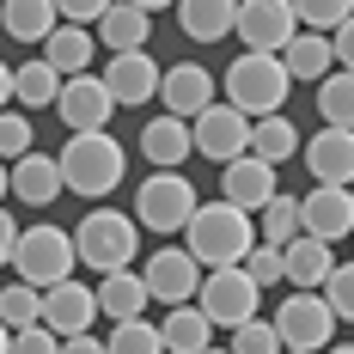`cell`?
Wrapping results in <instances>:
<instances>
[{
	"instance_id": "50",
	"label": "cell",
	"mask_w": 354,
	"mask_h": 354,
	"mask_svg": "<svg viewBox=\"0 0 354 354\" xmlns=\"http://www.w3.org/2000/svg\"><path fill=\"white\" fill-rule=\"evenodd\" d=\"M208 354H232V348H208Z\"/></svg>"
},
{
	"instance_id": "46",
	"label": "cell",
	"mask_w": 354,
	"mask_h": 354,
	"mask_svg": "<svg viewBox=\"0 0 354 354\" xmlns=\"http://www.w3.org/2000/svg\"><path fill=\"white\" fill-rule=\"evenodd\" d=\"M6 196H12V165L0 159V202H6Z\"/></svg>"
},
{
	"instance_id": "22",
	"label": "cell",
	"mask_w": 354,
	"mask_h": 354,
	"mask_svg": "<svg viewBox=\"0 0 354 354\" xmlns=\"http://www.w3.org/2000/svg\"><path fill=\"white\" fill-rule=\"evenodd\" d=\"M281 257H287V281L299 287V293H324L330 269H336L330 245H324V239H312V232H299L293 245H281Z\"/></svg>"
},
{
	"instance_id": "16",
	"label": "cell",
	"mask_w": 354,
	"mask_h": 354,
	"mask_svg": "<svg viewBox=\"0 0 354 354\" xmlns=\"http://www.w3.org/2000/svg\"><path fill=\"white\" fill-rule=\"evenodd\" d=\"M299 214H306V232L324 245L354 239V189H342V183H312L299 196Z\"/></svg>"
},
{
	"instance_id": "3",
	"label": "cell",
	"mask_w": 354,
	"mask_h": 354,
	"mask_svg": "<svg viewBox=\"0 0 354 354\" xmlns=\"http://www.w3.org/2000/svg\"><path fill=\"white\" fill-rule=\"evenodd\" d=\"M55 159H62V183H68L73 196H86V202H104L110 189L122 183V171H129V159H122V147H116L110 129H98V135H68V147Z\"/></svg>"
},
{
	"instance_id": "12",
	"label": "cell",
	"mask_w": 354,
	"mask_h": 354,
	"mask_svg": "<svg viewBox=\"0 0 354 354\" xmlns=\"http://www.w3.org/2000/svg\"><path fill=\"white\" fill-rule=\"evenodd\" d=\"M55 116L68 122L73 135H98V129H110V116H116V98H110L104 73H73V80H62Z\"/></svg>"
},
{
	"instance_id": "23",
	"label": "cell",
	"mask_w": 354,
	"mask_h": 354,
	"mask_svg": "<svg viewBox=\"0 0 354 354\" xmlns=\"http://www.w3.org/2000/svg\"><path fill=\"white\" fill-rule=\"evenodd\" d=\"M177 25L189 43H220L239 25V0H177Z\"/></svg>"
},
{
	"instance_id": "18",
	"label": "cell",
	"mask_w": 354,
	"mask_h": 354,
	"mask_svg": "<svg viewBox=\"0 0 354 354\" xmlns=\"http://www.w3.org/2000/svg\"><path fill=\"white\" fill-rule=\"evenodd\" d=\"M306 171L312 183H354V129H318L306 141Z\"/></svg>"
},
{
	"instance_id": "36",
	"label": "cell",
	"mask_w": 354,
	"mask_h": 354,
	"mask_svg": "<svg viewBox=\"0 0 354 354\" xmlns=\"http://www.w3.org/2000/svg\"><path fill=\"white\" fill-rule=\"evenodd\" d=\"M232 354H287V348H281V330L269 318H250L232 330Z\"/></svg>"
},
{
	"instance_id": "21",
	"label": "cell",
	"mask_w": 354,
	"mask_h": 354,
	"mask_svg": "<svg viewBox=\"0 0 354 354\" xmlns=\"http://www.w3.org/2000/svg\"><path fill=\"white\" fill-rule=\"evenodd\" d=\"M98 312H104L110 324H129V318H147V281H141V269H116V275H98Z\"/></svg>"
},
{
	"instance_id": "26",
	"label": "cell",
	"mask_w": 354,
	"mask_h": 354,
	"mask_svg": "<svg viewBox=\"0 0 354 354\" xmlns=\"http://www.w3.org/2000/svg\"><path fill=\"white\" fill-rule=\"evenodd\" d=\"M159 336H165V354H208L214 348V324L202 306H171Z\"/></svg>"
},
{
	"instance_id": "52",
	"label": "cell",
	"mask_w": 354,
	"mask_h": 354,
	"mask_svg": "<svg viewBox=\"0 0 354 354\" xmlns=\"http://www.w3.org/2000/svg\"><path fill=\"white\" fill-rule=\"evenodd\" d=\"M348 189H354V183H348Z\"/></svg>"
},
{
	"instance_id": "29",
	"label": "cell",
	"mask_w": 354,
	"mask_h": 354,
	"mask_svg": "<svg viewBox=\"0 0 354 354\" xmlns=\"http://www.w3.org/2000/svg\"><path fill=\"white\" fill-rule=\"evenodd\" d=\"M12 98H19L25 110H55V98H62V73L49 68L43 55H37V62H19V68H12Z\"/></svg>"
},
{
	"instance_id": "45",
	"label": "cell",
	"mask_w": 354,
	"mask_h": 354,
	"mask_svg": "<svg viewBox=\"0 0 354 354\" xmlns=\"http://www.w3.org/2000/svg\"><path fill=\"white\" fill-rule=\"evenodd\" d=\"M12 104V68H6V62H0V110Z\"/></svg>"
},
{
	"instance_id": "44",
	"label": "cell",
	"mask_w": 354,
	"mask_h": 354,
	"mask_svg": "<svg viewBox=\"0 0 354 354\" xmlns=\"http://www.w3.org/2000/svg\"><path fill=\"white\" fill-rule=\"evenodd\" d=\"M62 354H110V348L98 342V336H68V342H62Z\"/></svg>"
},
{
	"instance_id": "10",
	"label": "cell",
	"mask_w": 354,
	"mask_h": 354,
	"mask_svg": "<svg viewBox=\"0 0 354 354\" xmlns=\"http://www.w3.org/2000/svg\"><path fill=\"white\" fill-rule=\"evenodd\" d=\"M141 281H147V299H159V306H196L202 263H196L183 245H159L141 263Z\"/></svg>"
},
{
	"instance_id": "8",
	"label": "cell",
	"mask_w": 354,
	"mask_h": 354,
	"mask_svg": "<svg viewBox=\"0 0 354 354\" xmlns=\"http://www.w3.org/2000/svg\"><path fill=\"white\" fill-rule=\"evenodd\" d=\"M275 330H281V348H299V354H324L330 348V336H336V312H330V299L324 293H287L281 306H275Z\"/></svg>"
},
{
	"instance_id": "7",
	"label": "cell",
	"mask_w": 354,
	"mask_h": 354,
	"mask_svg": "<svg viewBox=\"0 0 354 354\" xmlns=\"http://www.w3.org/2000/svg\"><path fill=\"white\" fill-rule=\"evenodd\" d=\"M196 306L208 312L214 330H239V324L257 318L263 287L245 275V263H239V269H208V275H202V287H196Z\"/></svg>"
},
{
	"instance_id": "30",
	"label": "cell",
	"mask_w": 354,
	"mask_h": 354,
	"mask_svg": "<svg viewBox=\"0 0 354 354\" xmlns=\"http://www.w3.org/2000/svg\"><path fill=\"white\" fill-rule=\"evenodd\" d=\"M250 153L269 159V165H281V159L299 153V129L287 122L281 110H275V116H257V122H250Z\"/></svg>"
},
{
	"instance_id": "24",
	"label": "cell",
	"mask_w": 354,
	"mask_h": 354,
	"mask_svg": "<svg viewBox=\"0 0 354 354\" xmlns=\"http://www.w3.org/2000/svg\"><path fill=\"white\" fill-rule=\"evenodd\" d=\"M92 55H98V37L86 31V25H55V31H49V43H43V62L62 73V80L92 73Z\"/></svg>"
},
{
	"instance_id": "27",
	"label": "cell",
	"mask_w": 354,
	"mask_h": 354,
	"mask_svg": "<svg viewBox=\"0 0 354 354\" xmlns=\"http://www.w3.org/2000/svg\"><path fill=\"white\" fill-rule=\"evenodd\" d=\"M147 37H153V12L129 6V0H116L104 19H98V43H104L110 55H122V49H147Z\"/></svg>"
},
{
	"instance_id": "47",
	"label": "cell",
	"mask_w": 354,
	"mask_h": 354,
	"mask_svg": "<svg viewBox=\"0 0 354 354\" xmlns=\"http://www.w3.org/2000/svg\"><path fill=\"white\" fill-rule=\"evenodd\" d=\"M129 6H141V12H159V6H177V0H129Z\"/></svg>"
},
{
	"instance_id": "48",
	"label": "cell",
	"mask_w": 354,
	"mask_h": 354,
	"mask_svg": "<svg viewBox=\"0 0 354 354\" xmlns=\"http://www.w3.org/2000/svg\"><path fill=\"white\" fill-rule=\"evenodd\" d=\"M0 354H12V330L6 324H0Z\"/></svg>"
},
{
	"instance_id": "9",
	"label": "cell",
	"mask_w": 354,
	"mask_h": 354,
	"mask_svg": "<svg viewBox=\"0 0 354 354\" xmlns=\"http://www.w3.org/2000/svg\"><path fill=\"white\" fill-rule=\"evenodd\" d=\"M189 141H196L202 159L232 165V159H245V153H250V116H245V110H232L226 98H214V104L189 122Z\"/></svg>"
},
{
	"instance_id": "17",
	"label": "cell",
	"mask_w": 354,
	"mask_h": 354,
	"mask_svg": "<svg viewBox=\"0 0 354 354\" xmlns=\"http://www.w3.org/2000/svg\"><path fill=\"white\" fill-rule=\"evenodd\" d=\"M159 80H165V68L147 49H122V55L104 62V86H110L116 104H153L159 98Z\"/></svg>"
},
{
	"instance_id": "31",
	"label": "cell",
	"mask_w": 354,
	"mask_h": 354,
	"mask_svg": "<svg viewBox=\"0 0 354 354\" xmlns=\"http://www.w3.org/2000/svg\"><path fill=\"white\" fill-rule=\"evenodd\" d=\"M318 116H324V129H354V73L348 68L318 80Z\"/></svg>"
},
{
	"instance_id": "40",
	"label": "cell",
	"mask_w": 354,
	"mask_h": 354,
	"mask_svg": "<svg viewBox=\"0 0 354 354\" xmlns=\"http://www.w3.org/2000/svg\"><path fill=\"white\" fill-rule=\"evenodd\" d=\"M12 354H62V336L49 324H31V330H12Z\"/></svg>"
},
{
	"instance_id": "6",
	"label": "cell",
	"mask_w": 354,
	"mask_h": 354,
	"mask_svg": "<svg viewBox=\"0 0 354 354\" xmlns=\"http://www.w3.org/2000/svg\"><path fill=\"white\" fill-rule=\"evenodd\" d=\"M196 208H202V196H196V183L183 171H153L141 189H135V220H141L147 232H159V239H165V232H183Z\"/></svg>"
},
{
	"instance_id": "32",
	"label": "cell",
	"mask_w": 354,
	"mask_h": 354,
	"mask_svg": "<svg viewBox=\"0 0 354 354\" xmlns=\"http://www.w3.org/2000/svg\"><path fill=\"white\" fill-rule=\"evenodd\" d=\"M257 232H263V245H293V239L306 232V214H299V196H275L269 208L257 214Z\"/></svg>"
},
{
	"instance_id": "28",
	"label": "cell",
	"mask_w": 354,
	"mask_h": 354,
	"mask_svg": "<svg viewBox=\"0 0 354 354\" xmlns=\"http://www.w3.org/2000/svg\"><path fill=\"white\" fill-rule=\"evenodd\" d=\"M281 62H287L293 80H312V86H318V80L336 73V68H330V62H336V49H330V37H324V31H299V37L281 49Z\"/></svg>"
},
{
	"instance_id": "1",
	"label": "cell",
	"mask_w": 354,
	"mask_h": 354,
	"mask_svg": "<svg viewBox=\"0 0 354 354\" xmlns=\"http://www.w3.org/2000/svg\"><path fill=\"white\" fill-rule=\"evenodd\" d=\"M250 245H257V214L232 208V202H208L183 226V250L202 263V275L208 269H239L250 257Z\"/></svg>"
},
{
	"instance_id": "35",
	"label": "cell",
	"mask_w": 354,
	"mask_h": 354,
	"mask_svg": "<svg viewBox=\"0 0 354 354\" xmlns=\"http://www.w3.org/2000/svg\"><path fill=\"white\" fill-rule=\"evenodd\" d=\"M293 12H299V31H342L354 19V0H293Z\"/></svg>"
},
{
	"instance_id": "25",
	"label": "cell",
	"mask_w": 354,
	"mask_h": 354,
	"mask_svg": "<svg viewBox=\"0 0 354 354\" xmlns=\"http://www.w3.org/2000/svg\"><path fill=\"white\" fill-rule=\"evenodd\" d=\"M55 25H62L55 0H6L0 6V31L12 37V43H49Z\"/></svg>"
},
{
	"instance_id": "2",
	"label": "cell",
	"mask_w": 354,
	"mask_h": 354,
	"mask_svg": "<svg viewBox=\"0 0 354 354\" xmlns=\"http://www.w3.org/2000/svg\"><path fill=\"white\" fill-rule=\"evenodd\" d=\"M73 250L92 275H116L141 257V220L116 208H86V220L73 226Z\"/></svg>"
},
{
	"instance_id": "33",
	"label": "cell",
	"mask_w": 354,
	"mask_h": 354,
	"mask_svg": "<svg viewBox=\"0 0 354 354\" xmlns=\"http://www.w3.org/2000/svg\"><path fill=\"white\" fill-rule=\"evenodd\" d=\"M0 324H6V330H31V324H43V287H31V281L0 287Z\"/></svg>"
},
{
	"instance_id": "34",
	"label": "cell",
	"mask_w": 354,
	"mask_h": 354,
	"mask_svg": "<svg viewBox=\"0 0 354 354\" xmlns=\"http://www.w3.org/2000/svg\"><path fill=\"white\" fill-rule=\"evenodd\" d=\"M110 354H165V336L153 318H129V324H110Z\"/></svg>"
},
{
	"instance_id": "20",
	"label": "cell",
	"mask_w": 354,
	"mask_h": 354,
	"mask_svg": "<svg viewBox=\"0 0 354 354\" xmlns=\"http://www.w3.org/2000/svg\"><path fill=\"white\" fill-rule=\"evenodd\" d=\"M189 153H196V141H189V122L183 116H153L141 129V159L153 171H177Z\"/></svg>"
},
{
	"instance_id": "42",
	"label": "cell",
	"mask_w": 354,
	"mask_h": 354,
	"mask_svg": "<svg viewBox=\"0 0 354 354\" xmlns=\"http://www.w3.org/2000/svg\"><path fill=\"white\" fill-rule=\"evenodd\" d=\"M19 232H25V226H19V220H12L6 208H0V269L12 263V250H19Z\"/></svg>"
},
{
	"instance_id": "51",
	"label": "cell",
	"mask_w": 354,
	"mask_h": 354,
	"mask_svg": "<svg viewBox=\"0 0 354 354\" xmlns=\"http://www.w3.org/2000/svg\"><path fill=\"white\" fill-rule=\"evenodd\" d=\"M287 354H299V348H287Z\"/></svg>"
},
{
	"instance_id": "13",
	"label": "cell",
	"mask_w": 354,
	"mask_h": 354,
	"mask_svg": "<svg viewBox=\"0 0 354 354\" xmlns=\"http://www.w3.org/2000/svg\"><path fill=\"white\" fill-rule=\"evenodd\" d=\"M214 98H220V80H214L202 62H171L165 80H159V104H165V116H183V122H196Z\"/></svg>"
},
{
	"instance_id": "19",
	"label": "cell",
	"mask_w": 354,
	"mask_h": 354,
	"mask_svg": "<svg viewBox=\"0 0 354 354\" xmlns=\"http://www.w3.org/2000/svg\"><path fill=\"white\" fill-rule=\"evenodd\" d=\"M62 159L55 153H25V159H12V196L25 202V208H49V202H62Z\"/></svg>"
},
{
	"instance_id": "11",
	"label": "cell",
	"mask_w": 354,
	"mask_h": 354,
	"mask_svg": "<svg viewBox=\"0 0 354 354\" xmlns=\"http://www.w3.org/2000/svg\"><path fill=\"white\" fill-rule=\"evenodd\" d=\"M232 31L245 37V49H257V55H281L299 37V12H293V0H239V25Z\"/></svg>"
},
{
	"instance_id": "38",
	"label": "cell",
	"mask_w": 354,
	"mask_h": 354,
	"mask_svg": "<svg viewBox=\"0 0 354 354\" xmlns=\"http://www.w3.org/2000/svg\"><path fill=\"white\" fill-rule=\"evenodd\" d=\"M324 299H330L336 324H354V263H336V269H330V281H324Z\"/></svg>"
},
{
	"instance_id": "39",
	"label": "cell",
	"mask_w": 354,
	"mask_h": 354,
	"mask_svg": "<svg viewBox=\"0 0 354 354\" xmlns=\"http://www.w3.org/2000/svg\"><path fill=\"white\" fill-rule=\"evenodd\" d=\"M25 153H37L31 147V116L0 110V159H25Z\"/></svg>"
},
{
	"instance_id": "41",
	"label": "cell",
	"mask_w": 354,
	"mask_h": 354,
	"mask_svg": "<svg viewBox=\"0 0 354 354\" xmlns=\"http://www.w3.org/2000/svg\"><path fill=\"white\" fill-rule=\"evenodd\" d=\"M110 6H116V0H55V12H62V25H86V31H92V25L104 19Z\"/></svg>"
},
{
	"instance_id": "15",
	"label": "cell",
	"mask_w": 354,
	"mask_h": 354,
	"mask_svg": "<svg viewBox=\"0 0 354 354\" xmlns=\"http://www.w3.org/2000/svg\"><path fill=\"white\" fill-rule=\"evenodd\" d=\"M104 318L98 312V293L86 281H55V287H43V324L68 342V336H92V324Z\"/></svg>"
},
{
	"instance_id": "4",
	"label": "cell",
	"mask_w": 354,
	"mask_h": 354,
	"mask_svg": "<svg viewBox=\"0 0 354 354\" xmlns=\"http://www.w3.org/2000/svg\"><path fill=\"white\" fill-rule=\"evenodd\" d=\"M220 92H226V104H232V110H245L250 122H257V116H275V110L287 104L293 73H287L281 55H257V49H245V55L226 68Z\"/></svg>"
},
{
	"instance_id": "14",
	"label": "cell",
	"mask_w": 354,
	"mask_h": 354,
	"mask_svg": "<svg viewBox=\"0 0 354 354\" xmlns=\"http://www.w3.org/2000/svg\"><path fill=\"white\" fill-rule=\"evenodd\" d=\"M275 196H281V183H275V165L269 159L245 153V159L220 165V202H232V208H245V214H263Z\"/></svg>"
},
{
	"instance_id": "49",
	"label": "cell",
	"mask_w": 354,
	"mask_h": 354,
	"mask_svg": "<svg viewBox=\"0 0 354 354\" xmlns=\"http://www.w3.org/2000/svg\"><path fill=\"white\" fill-rule=\"evenodd\" d=\"M324 354H354V342H330V348H324Z\"/></svg>"
},
{
	"instance_id": "43",
	"label": "cell",
	"mask_w": 354,
	"mask_h": 354,
	"mask_svg": "<svg viewBox=\"0 0 354 354\" xmlns=\"http://www.w3.org/2000/svg\"><path fill=\"white\" fill-rule=\"evenodd\" d=\"M330 49H336V62H342V68L354 73V19L342 25V31H330Z\"/></svg>"
},
{
	"instance_id": "37",
	"label": "cell",
	"mask_w": 354,
	"mask_h": 354,
	"mask_svg": "<svg viewBox=\"0 0 354 354\" xmlns=\"http://www.w3.org/2000/svg\"><path fill=\"white\" fill-rule=\"evenodd\" d=\"M245 275L257 287H275V281H287V257H281V245H250V257H245Z\"/></svg>"
},
{
	"instance_id": "5",
	"label": "cell",
	"mask_w": 354,
	"mask_h": 354,
	"mask_svg": "<svg viewBox=\"0 0 354 354\" xmlns=\"http://www.w3.org/2000/svg\"><path fill=\"white\" fill-rule=\"evenodd\" d=\"M73 263H80V250H73V232H62L55 220H37L19 232V250H12V275L31 287H55V281H73Z\"/></svg>"
}]
</instances>
